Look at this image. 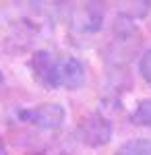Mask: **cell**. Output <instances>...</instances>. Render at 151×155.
<instances>
[{
  "instance_id": "cell-8",
  "label": "cell",
  "mask_w": 151,
  "mask_h": 155,
  "mask_svg": "<svg viewBox=\"0 0 151 155\" xmlns=\"http://www.w3.org/2000/svg\"><path fill=\"white\" fill-rule=\"evenodd\" d=\"M139 71L143 74V79H145V83L151 87V48H147L143 52V56L139 60Z\"/></svg>"
},
{
  "instance_id": "cell-9",
  "label": "cell",
  "mask_w": 151,
  "mask_h": 155,
  "mask_svg": "<svg viewBox=\"0 0 151 155\" xmlns=\"http://www.w3.org/2000/svg\"><path fill=\"white\" fill-rule=\"evenodd\" d=\"M0 155H8V151H6V145H4V141L0 139Z\"/></svg>"
},
{
  "instance_id": "cell-6",
  "label": "cell",
  "mask_w": 151,
  "mask_h": 155,
  "mask_svg": "<svg viewBox=\"0 0 151 155\" xmlns=\"http://www.w3.org/2000/svg\"><path fill=\"white\" fill-rule=\"evenodd\" d=\"M114 155H151V139H130L120 145Z\"/></svg>"
},
{
  "instance_id": "cell-3",
  "label": "cell",
  "mask_w": 151,
  "mask_h": 155,
  "mask_svg": "<svg viewBox=\"0 0 151 155\" xmlns=\"http://www.w3.org/2000/svg\"><path fill=\"white\" fill-rule=\"evenodd\" d=\"M104 25V6L95 2H85L70 11V27L79 33H95Z\"/></svg>"
},
{
  "instance_id": "cell-7",
  "label": "cell",
  "mask_w": 151,
  "mask_h": 155,
  "mask_svg": "<svg viewBox=\"0 0 151 155\" xmlns=\"http://www.w3.org/2000/svg\"><path fill=\"white\" fill-rule=\"evenodd\" d=\"M130 122H133V124H137V126L151 128V97L141 99L139 104L135 106L133 114H130Z\"/></svg>"
},
{
  "instance_id": "cell-10",
  "label": "cell",
  "mask_w": 151,
  "mask_h": 155,
  "mask_svg": "<svg viewBox=\"0 0 151 155\" xmlns=\"http://www.w3.org/2000/svg\"><path fill=\"white\" fill-rule=\"evenodd\" d=\"M4 85V74H2V71H0V87Z\"/></svg>"
},
{
  "instance_id": "cell-2",
  "label": "cell",
  "mask_w": 151,
  "mask_h": 155,
  "mask_svg": "<svg viewBox=\"0 0 151 155\" xmlns=\"http://www.w3.org/2000/svg\"><path fill=\"white\" fill-rule=\"evenodd\" d=\"M112 122L106 118L104 114L95 112L89 114L79 122V137L87 147H104L112 139Z\"/></svg>"
},
{
  "instance_id": "cell-1",
  "label": "cell",
  "mask_w": 151,
  "mask_h": 155,
  "mask_svg": "<svg viewBox=\"0 0 151 155\" xmlns=\"http://www.w3.org/2000/svg\"><path fill=\"white\" fill-rule=\"evenodd\" d=\"M19 120H23L27 124H31L35 128H44V130H54L60 128L66 120V110L56 104V101H46L33 107H25L19 114Z\"/></svg>"
},
{
  "instance_id": "cell-5",
  "label": "cell",
  "mask_w": 151,
  "mask_h": 155,
  "mask_svg": "<svg viewBox=\"0 0 151 155\" xmlns=\"http://www.w3.org/2000/svg\"><path fill=\"white\" fill-rule=\"evenodd\" d=\"M56 60L58 56H54L48 50H37L31 56L29 71L37 85H42L46 89H56Z\"/></svg>"
},
{
  "instance_id": "cell-4",
  "label": "cell",
  "mask_w": 151,
  "mask_h": 155,
  "mask_svg": "<svg viewBox=\"0 0 151 155\" xmlns=\"http://www.w3.org/2000/svg\"><path fill=\"white\" fill-rule=\"evenodd\" d=\"M85 83V68L75 56H58L56 60V89H79Z\"/></svg>"
}]
</instances>
